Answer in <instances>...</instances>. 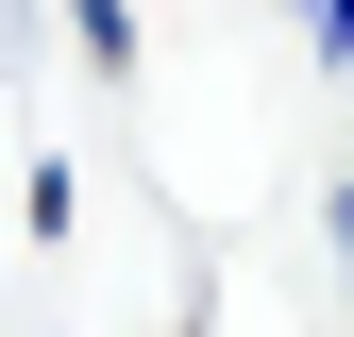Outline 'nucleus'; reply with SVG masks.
<instances>
[{"label": "nucleus", "mask_w": 354, "mask_h": 337, "mask_svg": "<svg viewBox=\"0 0 354 337\" xmlns=\"http://www.w3.org/2000/svg\"><path fill=\"white\" fill-rule=\"evenodd\" d=\"M337 270H354V186H337Z\"/></svg>", "instance_id": "nucleus-3"}, {"label": "nucleus", "mask_w": 354, "mask_h": 337, "mask_svg": "<svg viewBox=\"0 0 354 337\" xmlns=\"http://www.w3.org/2000/svg\"><path fill=\"white\" fill-rule=\"evenodd\" d=\"M304 34H321V68H337L354 51V0H304Z\"/></svg>", "instance_id": "nucleus-2"}, {"label": "nucleus", "mask_w": 354, "mask_h": 337, "mask_svg": "<svg viewBox=\"0 0 354 337\" xmlns=\"http://www.w3.org/2000/svg\"><path fill=\"white\" fill-rule=\"evenodd\" d=\"M68 34H84V68H136V0H68Z\"/></svg>", "instance_id": "nucleus-1"}]
</instances>
